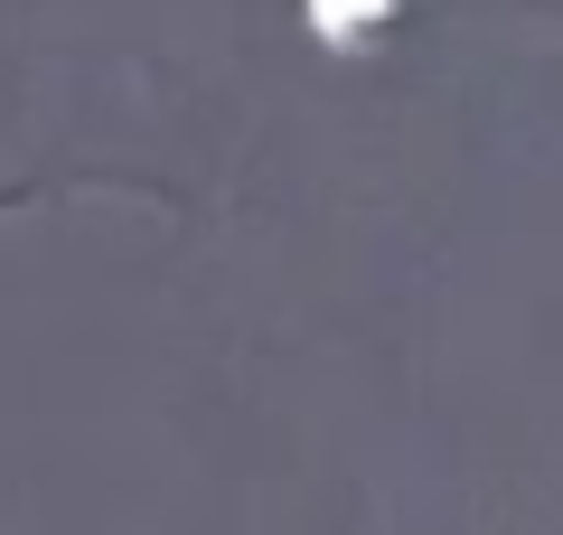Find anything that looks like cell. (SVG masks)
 <instances>
[{
    "label": "cell",
    "instance_id": "6da1fadb",
    "mask_svg": "<svg viewBox=\"0 0 563 535\" xmlns=\"http://www.w3.org/2000/svg\"><path fill=\"white\" fill-rule=\"evenodd\" d=\"M310 10V39L320 47H357V39H376L395 10H413V0H301Z\"/></svg>",
    "mask_w": 563,
    "mask_h": 535
}]
</instances>
